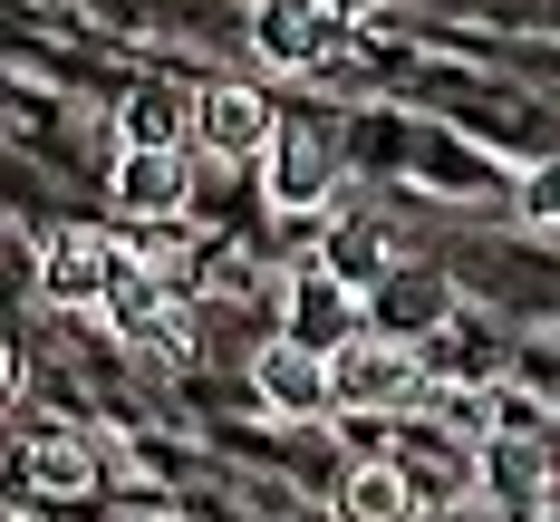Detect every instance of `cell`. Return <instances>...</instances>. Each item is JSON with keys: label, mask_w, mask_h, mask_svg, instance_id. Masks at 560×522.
Returning a JSON list of instances; mask_svg holds the SVG:
<instances>
[{"label": "cell", "mask_w": 560, "mask_h": 522, "mask_svg": "<svg viewBox=\"0 0 560 522\" xmlns=\"http://www.w3.org/2000/svg\"><path fill=\"white\" fill-rule=\"evenodd\" d=\"M329 368H338V416H416V406L435 397L425 358L406 339H387V329H358Z\"/></svg>", "instance_id": "1"}, {"label": "cell", "mask_w": 560, "mask_h": 522, "mask_svg": "<svg viewBox=\"0 0 560 522\" xmlns=\"http://www.w3.org/2000/svg\"><path fill=\"white\" fill-rule=\"evenodd\" d=\"M252 387H261V406L290 416V426H329V416H338V368H329V348L290 339V329L252 358Z\"/></svg>", "instance_id": "2"}, {"label": "cell", "mask_w": 560, "mask_h": 522, "mask_svg": "<svg viewBox=\"0 0 560 522\" xmlns=\"http://www.w3.org/2000/svg\"><path fill=\"white\" fill-rule=\"evenodd\" d=\"M116 271H126V252H116L107 232H49L39 262H30V281H39L49 310H107V300H116Z\"/></svg>", "instance_id": "3"}, {"label": "cell", "mask_w": 560, "mask_h": 522, "mask_svg": "<svg viewBox=\"0 0 560 522\" xmlns=\"http://www.w3.org/2000/svg\"><path fill=\"white\" fill-rule=\"evenodd\" d=\"M194 146L213 155V165H271V146H280V116L261 88H203L194 97Z\"/></svg>", "instance_id": "4"}, {"label": "cell", "mask_w": 560, "mask_h": 522, "mask_svg": "<svg viewBox=\"0 0 560 522\" xmlns=\"http://www.w3.org/2000/svg\"><path fill=\"white\" fill-rule=\"evenodd\" d=\"M271 204L290 213V223H319L338 204V146L319 136V126H290L271 146Z\"/></svg>", "instance_id": "5"}, {"label": "cell", "mask_w": 560, "mask_h": 522, "mask_svg": "<svg viewBox=\"0 0 560 522\" xmlns=\"http://www.w3.org/2000/svg\"><path fill=\"white\" fill-rule=\"evenodd\" d=\"M252 49L271 68H319L338 49V10L329 0H252Z\"/></svg>", "instance_id": "6"}, {"label": "cell", "mask_w": 560, "mask_h": 522, "mask_svg": "<svg viewBox=\"0 0 560 522\" xmlns=\"http://www.w3.org/2000/svg\"><path fill=\"white\" fill-rule=\"evenodd\" d=\"M116 136H126V155H184L194 146V97L165 88V78H136L126 107H116Z\"/></svg>", "instance_id": "7"}, {"label": "cell", "mask_w": 560, "mask_h": 522, "mask_svg": "<svg viewBox=\"0 0 560 522\" xmlns=\"http://www.w3.org/2000/svg\"><path fill=\"white\" fill-rule=\"evenodd\" d=\"M194 204V155H116V213L126 223H174Z\"/></svg>", "instance_id": "8"}, {"label": "cell", "mask_w": 560, "mask_h": 522, "mask_svg": "<svg viewBox=\"0 0 560 522\" xmlns=\"http://www.w3.org/2000/svg\"><path fill=\"white\" fill-rule=\"evenodd\" d=\"M319 271H329L338 290H377L396 271V262H387V232L368 223V213H329V223H319Z\"/></svg>", "instance_id": "9"}, {"label": "cell", "mask_w": 560, "mask_h": 522, "mask_svg": "<svg viewBox=\"0 0 560 522\" xmlns=\"http://www.w3.org/2000/svg\"><path fill=\"white\" fill-rule=\"evenodd\" d=\"M483 494H493L512 522H541V513H551V494H560V474L541 464V445L503 436V445H493V464H483Z\"/></svg>", "instance_id": "10"}, {"label": "cell", "mask_w": 560, "mask_h": 522, "mask_svg": "<svg viewBox=\"0 0 560 522\" xmlns=\"http://www.w3.org/2000/svg\"><path fill=\"white\" fill-rule=\"evenodd\" d=\"M338 522H425L416 503V484H406V464H348L338 474Z\"/></svg>", "instance_id": "11"}, {"label": "cell", "mask_w": 560, "mask_h": 522, "mask_svg": "<svg viewBox=\"0 0 560 522\" xmlns=\"http://www.w3.org/2000/svg\"><path fill=\"white\" fill-rule=\"evenodd\" d=\"M290 339L329 348V358H338V348H348V339H358V320H348V290H338L329 271H310V281L290 290Z\"/></svg>", "instance_id": "12"}, {"label": "cell", "mask_w": 560, "mask_h": 522, "mask_svg": "<svg viewBox=\"0 0 560 522\" xmlns=\"http://www.w3.org/2000/svg\"><path fill=\"white\" fill-rule=\"evenodd\" d=\"M20 484H39V494H88V445H78V436H30V445H20Z\"/></svg>", "instance_id": "13"}, {"label": "cell", "mask_w": 560, "mask_h": 522, "mask_svg": "<svg viewBox=\"0 0 560 522\" xmlns=\"http://www.w3.org/2000/svg\"><path fill=\"white\" fill-rule=\"evenodd\" d=\"M425 522H512L493 494H454V503H425Z\"/></svg>", "instance_id": "14"}, {"label": "cell", "mask_w": 560, "mask_h": 522, "mask_svg": "<svg viewBox=\"0 0 560 522\" xmlns=\"http://www.w3.org/2000/svg\"><path fill=\"white\" fill-rule=\"evenodd\" d=\"M329 10H368V0H329Z\"/></svg>", "instance_id": "15"}, {"label": "cell", "mask_w": 560, "mask_h": 522, "mask_svg": "<svg viewBox=\"0 0 560 522\" xmlns=\"http://www.w3.org/2000/svg\"><path fill=\"white\" fill-rule=\"evenodd\" d=\"M541 522H560V494H551V513H541Z\"/></svg>", "instance_id": "16"}]
</instances>
